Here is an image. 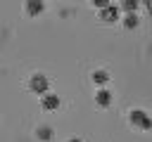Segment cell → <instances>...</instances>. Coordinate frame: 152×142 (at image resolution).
I'll list each match as a JSON object with an SVG mask.
<instances>
[{
  "label": "cell",
  "instance_id": "obj_1",
  "mask_svg": "<svg viewBox=\"0 0 152 142\" xmlns=\"http://www.w3.org/2000/svg\"><path fill=\"white\" fill-rule=\"evenodd\" d=\"M128 121H131V125H135V128H140V130H150V128H152V116H150L145 109H131Z\"/></svg>",
  "mask_w": 152,
  "mask_h": 142
},
{
  "label": "cell",
  "instance_id": "obj_2",
  "mask_svg": "<svg viewBox=\"0 0 152 142\" xmlns=\"http://www.w3.org/2000/svg\"><path fill=\"white\" fill-rule=\"evenodd\" d=\"M28 88L43 97L45 92H50V80H48V76H45V73H33V76L28 78Z\"/></svg>",
  "mask_w": 152,
  "mask_h": 142
},
{
  "label": "cell",
  "instance_id": "obj_3",
  "mask_svg": "<svg viewBox=\"0 0 152 142\" xmlns=\"http://www.w3.org/2000/svg\"><path fill=\"white\" fill-rule=\"evenodd\" d=\"M40 104H43V109L52 111V109L59 106V95H57V92H45V95L40 97Z\"/></svg>",
  "mask_w": 152,
  "mask_h": 142
},
{
  "label": "cell",
  "instance_id": "obj_4",
  "mask_svg": "<svg viewBox=\"0 0 152 142\" xmlns=\"http://www.w3.org/2000/svg\"><path fill=\"white\" fill-rule=\"evenodd\" d=\"M100 19H102V21H116V19H119V7L109 2L107 7L100 9Z\"/></svg>",
  "mask_w": 152,
  "mask_h": 142
},
{
  "label": "cell",
  "instance_id": "obj_5",
  "mask_svg": "<svg viewBox=\"0 0 152 142\" xmlns=\"http://www.w3.org/2000/svg\"><path fill=\"white\" fill-rule=\"evenodd\" d=\"M95 102H97L100 106H109V104H112V92H109L107 88H100V90L95 92Z\"/></svg>",
  "mask_w": 152,
  "mask_h": 142
},
{
  "label": "cell",
  "instance_id": "obj_6",
  "mask_svg": "<svg viewBox=\"0 0 152 142\" xmlns=\"http://www.w3.org/2000/svg\"><path fill=\"white\" fill-rule=\"evenodd\" d=\"M109 80V73L104 71V69H95L93 71V83H97V85H104Z\"/></svg>",
  "mask_w": 152,
  "mask_h": 142
},
{
  "label": "cell",
  "instance_id": "obj_7",
  "mask_svg": "<svg viewBox=\"0 0 152 142\" xmlns=\"http://www.w3.org/2000/svg\"><path fill=\"white\" fill-rule=\"evenodd\" d=\"M43 7H45V5H43L40 0H28V2H26V12H28V14H40Z\"/></svg>",
  "mask_w": 152,
  "mask_h": 142
},
{
  "label": "cell",
  "instance_id": "obj_8",
  "mask_svg": "<svg viewBox=\"0 0 152 142\" xmlns=\"http://www.w3.org/2000/svg\"><path fill=\"white\" fill-rule=\"evenodd\" d=\"M36 135H38L40 140H50V137H52V128H50V125H38V128H36Z\"/></svg>",
  "mask_w": 152,
  "mask_h": 142
},
{
  "label": "cell",
  "instance_id": "obj_9",
  "mask_svg": "<svg viewBox=\"0 0 152 142\" xmlns=\"http://www.w3.org/2000/svg\"><path fill=\"white\" fill-rule=\"evenodd\" d=\"M124 26H126V28H133V26H138V14H135V12H131V14H124Z\"/></svg>",
  "mask_w": 152,
  "mask_h": 142
},
{
  "label": "cell",
  "instance_id": "obj_10",
  "mask_svg": "<svg viewBox=\"0 0 152 142\" xmlns=\"http://www.w3.org/2000/svg\"><path fill=\"white\" fill-rule=\"evenodd\" d=\"M121 9H124L126 14L135 12V9H138V0H124V2H121Z\"/></svg>",
  "mask_w": 152,
  "mask_h": 142
},
{
  "label": "cell",
  "instance_id": "obj_11",
  "mask_svg": "<svg viewBox=\"0 0 152 142\" xmlns=\"http://www.w3.org/2000/svg\"><path fill=\"white\" fill-rule=\"evenodd\" d=\"M66 142H81V140H78V137H71V140H66Z\"/></svg>",
  "mask_w": 152,
  "mask_h": 142
}]
</instances>
